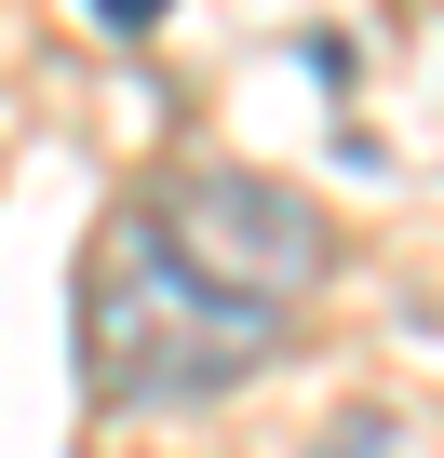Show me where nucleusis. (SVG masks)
<instances>
[{
  "instance_id": "1",
  "label": "nucleus",
  "mask_w": 444,
  "mask_h": 458,
  "mask_svg": "<svg viewBox=\"0 0 444 458\" xmlns=\"http://www.w3.org/2000/svg\"><path fill=\"white\" fill-rule=\"evenodd\" d=\"M270 351H283V310L175 270L148 216H108V243L81 257V391L95 404H215Z\"/></svg>"
},
{
  "instance_id": "2",
  "label": "nucleus",
  "mask_w": 444,
  "mask_h": 458,
  "mask_svg": "<svg viewBox=\"0 0 444 458\" xmlns=\"http://www.w3.org/2000/svg\"><path fill=\"white\" fill-rule=\"evenodd\" d=\"M148 229H162V257H175V270L230 284V297H256V310H297V297L337 270L323 202L283 189V175H256V162H188V175L148 202Z\"/></svg>"
},
{
  "instance_id": "4",
  "label": "nucleus",
  "mask_w": 444,
  "mask_h": 458,
  "mask_svg": "<svg viewBox=\"0 0 444 458\" xmlns=\"http://www.w3.org/2000/svg\"><path fill=\"white\" fill-rule=\"evenodd\" d=\"M323 445H337V458H377V445H390V418H350V431H323Z\"/></svg>"
},
{
  "instance_id": "3",
  "label": "nucleus",
  "mask_w": 444,
  "mask_h": 458,
  "mask_svg": "<svg viewBox=\"0 0 444 458\" xmlns=\"http://www.w3.org/2000/svg\"><path fill=\"white\" fill-rule=\"evenodd\" d=\"M95 28H108V41H148V28H162V0H95Z\"/></svg>"
}]
</instances>
